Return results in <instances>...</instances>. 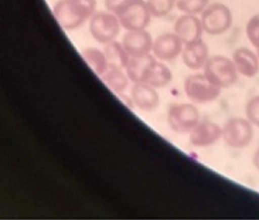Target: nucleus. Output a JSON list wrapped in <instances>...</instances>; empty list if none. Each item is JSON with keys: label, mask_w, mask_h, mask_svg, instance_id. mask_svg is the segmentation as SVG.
<instances>
[{"label": "nucleus", "mask_w": 259, "mask_h": 220, "mask_svg": "<svg viewBox=\"0 0 259 220\" xmlns=\"http://www.w3.org/2000/svg\"><path fill=\"white\" fill-rule=\"evenodd\" d=\"M246 34L249 42L256 50L259 49V15H255L249 19L246 25Z\"/></svg>", "instance_id": "5701e85b"}, {"label": "nucleus", "mask_w": 259, "mask_h": 220, "mask_svg": "<svg viewBox=\"0 0 259 220\" xmlns=\"http://www.w3.org/2000/svg\"><path fill=\"white\" fill-rule=\"evenodd\" d=\"M186 96L194 104H206L215 101L220 96L221 88L217 87L204 74L191 75L184 83Z\"/></svg>", "instance_id": "0eeeda50"}, {"label": "nucleus", "mask_w": 259, "mask_h": 220, "mask_svg": "<svg viewBox=\"0 0 259 220\" xmlns=\"http://www.w3.org/2000/svg\"><path fill=\"white\" fill-rule=\"evenodd\" d=\"M115 15L126 31L146 29L152 17L146 0H131Z\"/></svg>", "instance_id": "39448f33"}, {"label": "nucleus", "mask_w": 259, "mask_h": 220, "mask_svg": "<svg viewBox=\"0 0 259 220\" xmlns=\"http://www.w3.org/2000/svg\"><path fill=\"white\" fill-rule=\"evenodd\" d=\"M121 23L115 14L96 12L89 19V32L98 43L107 44L115 41L121 31Z\"/></svg>", "instance_id": "20e7f679"}, {"label": "nucleus", "mask_w": 259, "mask_h": 220, "mask_svg": "<svg viewBox=\"0 0 259 220\" xmlns=\"http://www.w3.org/2000/svg\"><path fill=\"white\" fill-rule=\"evenodd\" d=\"M104 52L106 54L109 66H115L122 69H125L130 59H131L125 48L123 47L122 42L112 41L105 44Z\"/></svg>", "instance_id": "6ab92c4d"}, {"label": "nucleus", "mask_w": 259, "mask_h": 220, "mask_svg": "<svg viewBox=\"0 0 259 220\" xmlns=\"http://www.w3.org/2000/svg\"><path fill=\"white\" fill-rule=\"evenodd\" d=\"M157 63V58L153 54H146L142 57H131L125 71L133 84L146 82L148 75Z\"/></svg>", "instance_id": "dca6fc26"}, {"label": "nucleus", "mask_w": 259, "mask_h": 220, "mask_svg": "<svg viewBox=\"0 0 259 220\" xmlns=\"http://www.w3.org/2000/svg\"><path fill=\"white\" fill-rule=\"evenodd\" d=\"M210 5V0H178L177 8L183 14L198 15L205 11Z\"/></svg>", "instance_id": "4be33fe9"}, {"label": "nucleus", "mask_w": 259, "mask_h": 220, "mask_svg": "<svg viewBox=\"0 0 259 220\" xmlns=\"http://www.w3.org/2000/svg\"><path fill=\"white\" fill-rule=\"evenodd\" d=\"M96 7V0H58L53 6V15L62 28L74 31L91 19Z\"/></svg>", "instance_id": "f257e3e1"}, {"label": "nucleus", "mask_w": 259, "mask_h": 220, "mask_svg": "<svg viewBox=\"0 0 259 220\" xmlns=\"http://www.w3.org/2000/svg\"><path fill=\"white\" fill-rule=\"evenodd\" d=\"M246 117L253 126L259 128V95L248 101L246 105Z\"/></svg>", "instance_id": "b1692460"}, {"label": "nucleus", "mask_w": 259, "mask_h": 220, "mask_svg": "<svg viewBox=\"0 0 259 220\" xmlns=\"http://www.w3.org/2000/svg\"><path fill=\"white\" fill-rule=\"evenodd\" d=\"M222 138V128L211 121H200L189 133V142L197 148L210 147Z\"/></svg>", "instance_id": "9d476101"}, {"label": "nucleus", "mask_w": 259, "mask_h": 220, "mask_svg": "<svg viewBox=\"0 0 259 220\" xmlns=\"http://www.w3.org/2000/svg\"><path fill=\"white\" fill-rule=\"evenodd\" d=\"M200 111L194 104H172L167 112V123L177 134H189L200 122Z\"/></svg>", "instance_id": "7ed1b4c3"}, {"label": "nucleus", "mask_w": 259, "mask_h": 220, "mask_svg": "<svg viewBox=\"0 0 259 220\" xmlns=\"http://www.w3.org/2000/svg\"><path fill=\"white\" fill-rule=\"evenodd\" d=\"M232 13L224 4L215 3L206 7L201 15V22L204 32L213 35L226 33L232 25Z\"/></svg>", "instance_id": "6e6552de"}, {"label": "nucleus", "mask_w": 259, "mask_h": 220, "mask_svg": "<svg viewBox=\"0 0 259 220\" xmlns=\"http://www.w3.org/2000/svg\"><path fill=\"white\" fill-rule=\"evenodd\" d=\"M252 163H253V166L259 172V148L256 151V153L253 154V157H252Z\"/></svg>", "instance_id": "a878e982"}, {"label": "nucleus", "mask_w": 259, "mask_h": 220, "mask_svg": "<svg viewBox=\"0 0 259 220\" xmlns=\"http://www.w3.org/2000/svg\"><path fill=\"white\" fill-rule=\"evenodd\" d=\"M203 74L219 88H228L238 81L239 72L232 59L224 56L210 57L203 68Z\"/></svg>", "instance_id": "f03ea898"}, {"label": "nucleus", "mask_w": 259, "mask_h": 220, "mask_svg": "<svg viewBox=\"0 0 259 220\" xmlns=\"http://www.w3.org/2000/svg\"><path fill=\"white\" fill-rule=\"evenodd\" d=\"M253 138V124L248 119L231 118L222 127V139L227 146L242 149L249 146Z\"/></svg>", "instance_id": "423d86ee"}, {"label": "nucleus", "mask_w": 259, "mask_h": 220, "mask_svg": "<svg viewBox=\"0 0 259 220\" xmlns=\"http://www.w3.org/2000/svg\"><path fill=\"white\" fill-rule=\"evenodd\" d=\"M131 98L134 106L144 112L156 109L160 102L157 88L144 82L134 83L131 89Z\"/></svg>", "instance_id": "ddd939ff"}, {"label": "nucleus", "mask_w": 259, "mask_h": 220, "mask_svg": "<svg viewBox=\"0 0 259 220\" xmlns=\"http://www.w3.org/2000/svg\"><path fill=\"white\" fill-rule=\"evenodd\" d=\"M184 43L175 33H165L154 39L152 54L160 61H172L182 54Z\"/></svg>", "instance_id": "1a4fd4ad"}, {"label": "nucleus", "mask_w": 259, "mask_h": 220, "mask_svg": "<svg viewBox=\"0 0 259 220\" xmlns=\"http://www.w3.org/2000/svg\"><path fill=\"white\" fill-rule=\"evenodd\" d=\"M153 17H165L177 6L178 0H146Z\"/></svg>", "instance_id": "412c9836"}, {"label": "nucleus", "mask_w": 259, "mask_h": 220, "mask_svg": "<svg viewBox=\"0 0 259 220\" xmlns=\"http://www.w3.org/2000/svg\"><path fill=\"white\" fill-rule=\"evenodd\" d=\"M208 58V47L203 39L184 44L182 59L187 68L192 70L203 69Z\"/></svg>", "instance_id": "4468645a"}, {"label": "nucleus", "mask_w": 259, "mask_h": 220, "mask_svg": "<svg viewBox=\"0 0 259 220\" xmlns=\"http://www.w3.org/2000/svg\"><path fill=\"white\" fill-rule=\"evenodd\" d=\"M125 69L115 66H109L105 72L101 77L106 86L117 95H122L128 88L130 78Z\"/></svg>", "instance_id": "f3484780"}, {"label": "nucleus", "mask_w": 259, "mask_h": 220, "mask_svg": "<svg viewBox=\"0 0 259 220\" xmlns=\"http://www.w3.org/2000/svg\"><path fill=\"white\" fill-rule=\"evenodd\" d=\"M257 54H258V57H259V49L257 50Z\"/></svg>", "instance_id": "bb28decb"}, {"label": "nucleus", "mask_w": 259, "mask_h": 220, "mask_svg": "<svg viewBox=\"0 0 259 220\" xmlns=\"http://www.w3.org/2000/svg\"><path fill=\"white\" fill-rule=\"evenodd\" d=\"M128 2H131V0H105V6L108 12L116 14L118 11H121Z\"/></svg>", "instance_id": "393cba45"}, {"label": "nucleus", "mask_w": 259, "mask_h": 220, "mask_svg": "<svg viewBox=\"0 0 259 220\" xmlns=\"http://www.w3.org/2000/svg\"><path fill=\"white\" fill-rule=\"evenodd\" d=\"M122 44L130 57H142L152 52L153 40L150 33L146 29L127 31L122 39Z\"/></svg>", "instance_id": "9b49d317"}, {"label": "nucleus", "mask_w": 259, "mask_h": 220, "mask_svg": "<svg viewBox=\"0 0 259 220\" xmlns=\"http://www.w3.org/2000/svg\"><path fill=\"white\" fill-rule=\"evenodd\" d=\"M172 81V72L170 71L165 63L159 62L154 64L153 68L151 69L150 74L148 75L146 82L149 85H151L154 88H163L166 87L167 85L170 84Z\"/></svg>", "instance_id": "aec40b11"}, {"label": "nucleus", "mask_w": 259, "mask_h": 220, "mask_svg": "<svg viewBox=\"0 0 259 220\" xmlns=\"http://www.w3.org/2000/svg\"><path fill=\"white\" fill-rule=\"evenodd\" d=\"M81 56L84 61L88 63V66L93 69V71L98 77H102L103 74L106 71L109 67L108 60L106 58L105 52L101 51L96 48H87L81 52Z\"/></svg>", "instance_id": "a211bd4d"}, {"label": "nucleus", "mask_w": 259, "mask_h": 220, "mask_svg": "<svg viewBox=\"0 0 259 220\" xmlns=\"http://www.w3.org/2000/svg\"><path fill=\"white\" fill-rule=\"evenodd\" d=\"M203 32L204 29L201 18H198L196 15L184 14L177 18L175 25H174V33L182 40L184 44L202 39Z\"/></svg>", "instance_id": "f8f14e48"}, {"label": "nucleus", "mask_w": 259, "mask_h": 220, "mask_svg": "<svg viewBox=\"0 0 259 220\" xmlns=\"http://www.w3.org/2000/svg\"><path fill=\"white\" fill-rule=\"evenodd\" d=\"M238 72L247 78L255 77L259 71L258 54L247 48H239L232 54Z\"/></svg>", "instance_id": "2eb2a0df"}]
</instances>
